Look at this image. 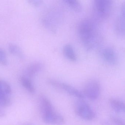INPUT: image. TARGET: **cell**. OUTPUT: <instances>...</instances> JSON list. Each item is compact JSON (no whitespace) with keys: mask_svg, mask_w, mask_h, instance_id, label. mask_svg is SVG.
<instances>
[{"mask_svg":"<svg viewBox=\"0 0 125 125\" xmlns=\"http://www.w3.org/2000/svg\"><path fill=\"white\" fill-rule=\"evenodd\" d=\"M79 36L87 50H91L100 45L102 37L98 30L96 22L90 18L83 19L78 27Z\"/></svg>","mask_w":125,"mask_h":125,"instance_id":"1","label":"cell"},{"mask_svg":"<svg viewBox=\"0 0 125 125\" xmlns=\"http://www.w3.org/2000/svg\"><path fill=\"white\" fill-rule=\"evenodd\" d=\"M113 7V2L111 0H95L93 3V10L95 19L103 21L110 15Z\"/></svg>","mask_w":125,"mask_h":125,"instance_id":"2","label":"cell"},{"mask_svg":"<svg viewBox=\"0 0 125 125\" xmlns=\"http://www.w3.org/2000/svg\"><path fill=\"white\" fill-rule=\"evenodd\" d=\"M74 110L77 115L85 120L90 121L95 117L93 109L83 99H79L75 102Z\"/></svg>","mask_w":125,"mask_h":125,"instance_id":"3","label":"cell"},{"mask_svg":"<svg viewBox=\"0 0 125 125\" xmlns=\"http://www.w3.org/2000/svg\"><path fill=\"white\" fill-rule=\"evenodd\" d=\"M101 92V86L98 81L92 79L87 82L84 87L83 94L84 97L92 100L98 98Z\"/></svg>","mask_w":125,"mask_h":125,"instance_id":"4","label":"cell"},{"mask_svg":"<svg viewBox=\"0 0 125 125\" xmlns=\"http://www.w3.org/2000/svg\"><path fill=\"white\" fill-rule=\"evenodd\" d=\"M48 83L55 87L62 90L65 92L79 99H83L84 97L83 92L71 85L66 83L61 82L54 79H48Z\"/></svg>","mask_w":125,"mask_h":125,"instance_id":"5","label":"cell"},{"mask_svg":"<svg viewBox=\"0 0 125 125\" xmlns=\"http://www.w3.org/2000/svg\"><path fill=\"white\" fill-rule=\"evenodd\" d=\"M42 116L44 122L48 125H60L65 123L63 117L55 110Z\"/></svg>","mask_w":125,"mask_h":125,"instance_id":"6","label":"cell"},{"mask_svg":"<svg viewBox=\"0 0 125 125\" xmlns=\"http://www.w3.org/2000/svg\"><path fill=\"white\" fill-rule=\"evenodd\" d=\"M101 56L104 61L109 65L117 64L119 58L116 51L111 47H106L101 51Z\"/></svg>","mask_w":125,"mask_h":125,"instance_id":"7","label":"cell"},{"mask_svg":"<svg viewBox=\"0 0 125 125\" xmlns=\"http://www.w3.org/2000/svg\"><path fill=\"white\" fill-rule=\"evenodd\" d=\"M115 34L121 38H125V17L121 15L117 17L114 23Z\"/></svg>","mask_w":125,"mask_h":125,"instance_id":"8","label":"cell"},{"mask_svg":"<svg viewBox=\"0 0 125 125\" xmlns=\"http://www.w3.org/2000/svg\"><path fill=\"white\" fill-rule=\"evenodd\" d=\"M39 103L42 115L54 110L52 103L45 96H40L39 98Z\"/></svg>","mask_w":125,"mask_h":125,"instance_id":"9","label":"cell"},{"mask_svg":"<svg viewBox=\"0 0 125 125\" xmlns=\"http://www.w3.org/2000/svg\"><path fill=\"white\" fill-rule=\"evenodd\" d=\"M44 65L40 62H35L30 64L28 66L26 70V77L33 78L36 74L42 70L44 68Z\"/></svg>","mask_w":125,"mask_h":125,"instance_id":"10","label":"cell"},{"mask_svg":"<svg viewBox=\"0 0 125 125\" xmlns=\"http://www.w3.org/2000/svg\"><path fill=\"white\" fill-rule=\"evenodd\" d=\"M110 105L112 108L117 113L125 114V102L116 99L110 100Z\"/></svg>","mask_w":125,"mask_h":125,"instance_id":"11","label":"cell"},{"mask_svg":"<svg viewBox=\"0 0 125 125\" xmlns=\"http://www.w3.org/2000/svg\"><path fill=\"white\" fill-rule=\"evenodd\" d=\"M63 52L65 57L72 61H76L77 57L74 50L71 45L66 44L63 47Z\"/></svg>","mask_w":125,"mask_h":125,"instance_id":"12","label":"cell"},{"mask_svg":"<svg viewBox=\"0 0 125 125\" xmlns=\"http://www.w3.org/2000/svg\"><path fill=\"white\" fill-rule=\"evenodd\" d=\"M20 80L22 86L29 92L31 94L34 93L35 91V87L29 78L25 76H23L21 77Z\"/></svg>","mask_w":125,"mask_h":125,"instance_id":"13","label":"cell"},{"mask_svg":"<svg viewBox=\"0 0 125 125\" xmlns=\"http://www.w3.org/2000/svg\"><path fill=\"white\" fill-rule=\"evenodd\" d=\"M11 93L10 86L4 81L0 80V95L9 97Z\"/></svg>","mask_w":125,"mask_h":125,"instance_id":"14","label":"cell"},{"mask_svg":"<svg viewBox=\"0 0 125 125\" xmlns=\"http://www.w3.org/2000/svg\"><path fill=\"white\" fill-rule=\"evenodd\" d=\"M65 2L76 11H80L82 9L81 3L76 0H65Z\"/></svg>","mask_w":125,"mask_h":125,"instance_id":"15","label":"cell"},{"mask_svg":"<svg viewBox=\"0 0 125 125\" xmlns=\"http://www.w3.org/2000/svg\"><path fill=\"white\" fill-rule=\"evenodd\" d=\"M9 49L10 52L15 56L22 58L23 57L22 52L19 47L14 44H10L9 45Z\"/></svg>","mask_w":125,"mask_h":125,"instance_id":"16","label":"cell"},{"mask_svg":"<svg viewBox=\"0 0 125 125\" xmlns=\"http://www.w3.org/2000/svg\"><path fill=\"white\" fill-rule=\"evenodd\" d=\"M11 104V100L9 97L0 95V108L7 107Z\"/></svg>","mask_w":125,"mask_h":125,"instance_id":"17","label":"cell"},{"mask_svg":"<svg viewBox=\"0 0 125 125\" xmlns=\"http://www.w3.org/2000/svg\"><path fill=\"white\" fill-rule=\"evenodd\" d=\"M0 64L3 65L7 64V57L5 51L0 48Z\"/></svg>","mask_w":125,"mask_h":125,"instance_id":"18","label":"cell"},{"mask_svg":"<svg viewBox=\"0 0 125 125\" xmlns=\"http://www.w3.org/2000/svg\"><path fill=\"white\" fill-rule=\"evenodd\" d=\"M110 120L113 125H125V121L115 116L111 117Z\"/></svg>","mask_w":125,"mask_h":125,"instance_id":"19","label":"cell"},{"mask_svg":"<svg viewBox=\"0 0 125 125\" xmlns=\"http://www.w3.org/2000/svg\"><path fill=\"white\" fill-rule=\"evenodd\" d=\"M29 1L32 5L35 6H38L42 3V1L40 0H33Z\"/></svg>","mask_w":125,"mask_h":125,"instance_id":"20","label":"cell"},{"mask_svg":"<svg viewBox=\"0 0 125 125\" xmlns=\"http://www.w3.org/2000/svg\"><path fill=\"white\" fill-rule=\"evenodd\" d=\"M121 15L125 17V2L121 6Z\"/></svg>","mask_w":125,"mask_h":125,"instance_id":"21","label":"cell"},{"mask_svg":"<svg viewBox=\"0 0 125 125\" xmlns=\"http://www.w3.org/2000/svg\"><path fill=\"white\" fill-rule=\"evenodd\" d=\"M6 114L5 112L1 108H0V119L3 118L6 116Z\"/></svg>","mask_w":125,"mask_h":125,"instance_id":"22","label":"cell"},{"mask_svg":"<svg viewBox=\"0 0 125 125\" xmlns=\"http://www.w3.org/2000/svg\"><path fill=\"white\" fill-rule=\"evenodd\" d=\"M101 125H110L109 123L106 121H103L101 122Z\"/></svg>","mask_w":125,"mask_h":125,"instance_id":"23","label":"cell"}]
</instances>
